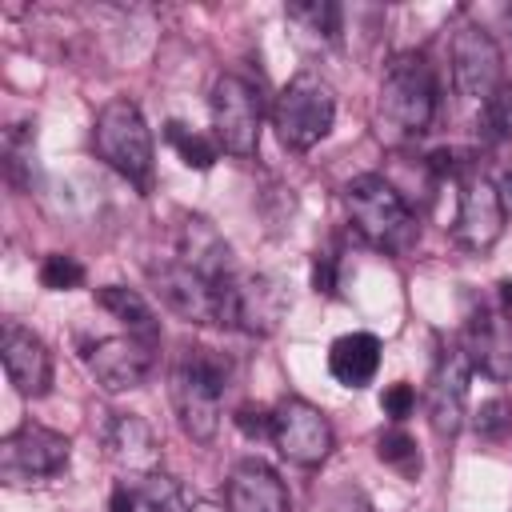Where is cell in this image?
I'll return each mask as SVG.
<instances>
[{"mask_svg":"<svg viewBox=\"0 0 512 512\" xmlns=\"http://www.w3.org/2000/svg\"><path fill=\"white\" fill-rule=\"evenodd\" d=\"M480 108H484V128H488V136L500 140V144H512V80H504Z\"/></svg>","mask_w":512,"mask_h":512,"instance_id":"cell-25","label":"cell"},{"mask_svg":"<svg viewBox=\"0 0 512 512\" xmlns=\"http://www.w3.org/2000/svg\"><path fill=\"white\" fill-rule=\"evenodd\" d=\"M148 280L156 288V296L188 324H216V328H232V312H228V284L232 280H208L196 268H188L184 260H160L148 268Z\"/></svg>","mask_w":512,"mask_h":512,"instance_id":"cell-6","label":"cell"},{"mask_svg":"<svg viewBox=\"0 0 512 512\" xmlns=\"http://www.w3.org/2000/svg\"><path fill=\"white\" fill-rule=\"evenodd\" d=\"M228 360L212 348H184L172 368V408L196 444H208L220 428V396L228 388Z\"/></svg>","mask_w":512,"mask_h":512,"instance_id":"cell-3","label":"cell"},{"mask_svg":"<svg viewBox=\"0 0 512 512\" xmlns=\"http://www.w3.org/2000/svg\"><path fill=\"white\" fill-rule=\"evenodd\" d=\"M472 428H476V436H484V440H504V436L512 432V404H508L504 396L484 400V404L476 408V416H472Z\"/></svg>","mask_w":512,"mask_h":512,"instance_id":"cell-29","label":"cell"},{"mask_svg":"<svg viewBox=\"0 0 512 512\" xmlns=\"http://www.w3.org/2000/svg\"><path fill=\"white\" fill-rule=\"evenodd\" d=\"M452 80L460 96L480 100V104L504 84V56L492 32H484L480 24H460L452 32Z\"/></svg>","mask_w":512,"mask_h":512,"instance_id":"cell-10","label":"cell"},{"mask_svg":"<svg viewBox=\"0 0 512 512\" xmlns=\"http://www.w3.org/2000/svg\"><path fill=\"white\" fill-rule=\"evenodd\" d=\"M40 284H44V288H52V292L80 288V284H84V264H80L76 256L52 252V256H44V264H40Z\"/></svg>","mask_w":512,"mask_h":512,"instance_id":"cell-26","label":"cell"},{"mask_svg":"<svg viewBox=\"0 0 512 512\" xmlns=\"http://www.w3.org/2000/svg\"><path fill=\"white\" fill-rule=\"evenodd\" d=\"M292 308L288 292L280 288L276 276L264 272H236L228 284V312H232V328L248 332V336H272L284 320V312Z\"/></svg>","mask_w":512,"mask_h":512,"instance_id":"cell-11","label":"cell"},{"mask_svg":"<svg viewBox=\"0 0 512 512\" xmlns=\"http://www.w3.org/2000/svg\"><path fill=\"white\" fill-rule=\"evenodd\" d=\"M428 168H432L436 176L464 180V176H472V172H476V160H472L468 152H456V148H436V152L428 156Z\"/></svg>","mask_w":512,"mask_h":512,"instance_id":"cell-30","label":"cell"},{"mask_svg":"<svg viewBox=\"0 0 512 512\" xmlns=\"http://www.w3.org/2000/svg\"><path fill=\"white\" fill-rule=\"evenodd\" d=\"M380 408H384V416H392V420H404V416L416 408V388H412V384H404V380L388 384V388L380 392Z\"/></svg>","mask_w":512,"mask_h":512,"instance_id":"cell-31","label":"cell"},{"mask_svg":"<svg viewBox=\"0 0 512 512\" xmlns=\"http://www.w3.org/2000/svg\"><path fill=\"white\" fill-rule=\"evenodd\" d=\"M272 444L280 448V456L288 464H300V468H316L332 456V424L328 416L300 400V396H284L276 408H272Z\"/></svg>","mask_w":512,"mask_h":512,"instance_id":"cell-9","label":"cell"},{"mask_svg":"<svg viewBox=\"0 0 512 512\" xmlns=\"http://www.w3.org/2000/svg\"><path fill=\"white\" fill-rule=\"evenodd\" d=\"M68 456H72V440L64 432L28 420L0 440V480L32 484V480L60 476L68 468Z\"/></svg>","mask_w":512,"mask_h":512,"instance_id":"cell-7","label":"cell"},{"mask_svg":"<svg viewBox=\"0 0 512 512\" xmlns=\"http://www.w3.org/2000/svg\"><path fill=\"white\" fill-rule=\"evenodd\" d=\"M380 368V340L372 332H344L328 348V372L344 388H364L372 384Z\"/></svg>","mask_w":512,"mask_h":512,"instance_id":"cell-20","label":"cell"},{"mask_svg":"<svg viewBox=\"0 0 512 512\" xmlns=\"http://www.w3.org/2000/svg\"><path fill=\"white\" fill-rule=\"evenodd\" d=\"M188 512H224V508H220V504H208V500H196Z\"/></svg>","mask_w":512,"mask_h":512,"instance_id":"cell-38","label":"cell"},{"mask_svg":"<svg viewBox=\"0 0 512 512\" xmlns=\"http://www.w3.org/2000/svg\"><path fill=\"white\" fill-rule=\"evenodd\" d=\"M496 304L504 312H512V280H500V292H496Z\"/></svg>","mask_w":512,"mask_h":512,"instance_id":"cell-36","label":"cell"},{"mask_svg":"<svg viewBox=\"0 0 512 512\" xmlns=\"http://www.w3.org/2000/svg\"><path fill=\"white\" fill-rule=\"evenodd\" d=\"M4 164H8V180L24 188L28 184L24 168H32V132H28V124L8 128V136H4Z\"/></svg>","mask_w":512,"mask_h":512,"instance_id":"cell-28","label":"cell"},{"mask_svg":"<svg viewBox=\"0 0 512 512\" xmlns=\"http://www.w3.org/2000/svg\"><path fill=\"white\" fill-rule=\"evenodd\" d=\"M376 456H380L388 468H396L400 476H408V480L420 476V448H416V440H412L404 428H388V432H380V440H376Z\"/></svg>","mask_w":512,"mask_h":512,"instance_id":"cell-23","label":"cell"},{"mask_svg":"<svg viewBox=\"0 0 512 512\" xmlns=\"http://www.w3.org/2000/svg\"><path fill=\"white\" fill-rule=\"evenodd\" d=\"M96 152L140 192H152V132L132 100H108L92 128Z\"/></svg>","mask_w":512,"mask_h":512,"instance_id":"cell-4","label":"cell"},{"mask_svg":"<svg viewBox=\"0 0 512 512\" xmlns=\"http://www.w3.org/2000/svg\"><path fill=\"white\" fill-rule=\"evenodd\" d=\"M132 512H184L176 480L160 472L140 476V484H132Z\"/></svg>","mask_w":512,"mask_h":512,"instance_id":"cell-22","label":"cell"},{"mask_svg":"<svg viewBox=\"0 0 512 512\" xmlns=\"http://www.w3.org/2000/svg\"><path fill=\"white\" fill-rule=\"evenodd\" d=\"M176 260H184L188 268H196L200 276H208V280H216V284L236 276L228 240H224L204 216H188V220L180 224V256H176Z\"/></svg>","mask_w":512,"mask_h":512,"instance_id":"cell-19","label":"cell"},{"mask_svg":"<svg viewBox=\"0 0 512 512\" xmlns=\"http://www.w3.org/2000/svg\"><path fill=\"white\" fill-rule=\"evenodd\" d=\"M112 512H132V488H116L112 492Z\"/></svg>","mask_w":512,"mask_h":512,"instance_id":"cell-35","label":"cell"},{"mask_svg":"<svg viewBox=\"0 0 512 512\" xmlns=\"http://www.w3.org/2000/svg\"><path fill=\"white\" fill-rule=\"evenodd\" d=\"M336 512H372V508H368L364 500H356V496H352V500H348V504H340Z\"/></svg>","mask_w":512,"mask_h":512,"instance_id":"cell-37","label":"cell"},{"mask_svg":"<svg viewBox=\"0 0 512 512\" xmlns=\"http://www.w3.org/2000/svg\"><path fill=\"white\" fill-rule=\"evenodd\" d=\"M96 304L104 308V312H112L132 336H140V340H160V320H156V312H152V304L136 292V288H124V284H104V288H96Z\"/></svg>","mask_w":512,"mask_h":512,"instance_id":"cell-21","label":"cell"},{"mask_svg":"<svg viewBox=\"0 0 512 512\" xmlns=\"http://www.w3.org/2000/svg\"><path fill=\"white\" fill-rule=\"evenodd\" d=\"M104 452L128 472V476H152L160 464V444L148 428V420H140L136 412H108L104 428Z\"/></svg>","mask_w":512,"mask_h":512,"instance_id":"cell-17","label":"cell"},{"mask_svg":"<svg viewBox=\"0 0 512 512\" xmlns=\"http://www.w3.org/2000/svg\"><path fill=\"white\" fill-rule=\"evenodd\" d=\"M464 352L488 380H512V312L496 300H480L464 328Z\"/></svg>","mask_w":512,"mask_h":512,"instance_id":"cell-14","label":"cell"},{"mask_svg":"<svg viewBox=\"0 0 512 512\" xmlns=\"http://www.w3.org/2000/svg\"><path fill=\"white\" fill-rule=\"evenodd\" d=\"M504 232V208H500V196H496V184L484 180L480 172L464 176L460 180V208H456V224H452V236L460 248L484 256Z\"/></svg>","mask_w":512,"mask_h":512,"instance_id":"cell-15","label":"cell"},{"mask_svg":"<svg viewBox=\"0 0 512 512\" xmlns=\"http://www.w3.org/2000/svg\"><path fill=\"white\" fill-rule=\"evenodd\" d=\"M88 372L96 376V384L104 392H128V388H140L156 364V344L152 340H140L132 332L124 336H104L88 348Z\"/></svg>","mask_w":512,"mask_h":512,"instance_id":"cell-13","label":"cell"},{"mask_svg":"<svg viewBox=\"0 0 512 512\" xmlns=\"http://www.w3.org/2000/svg\"><path fill=\"white\" fill-rule=\"evenodd\" d=\"M312 288L316 292H336V264H332V256H316L312 260Z\"/></svg>","mask_w":512,"mask_h":512,"instance_id":"cell-33","label":"cell"},{"mask_svg":"<svg viewBox=\"0 0 512 512\" xmlns=\"http://www.w3.org/2000/svg\"><path fill=\"white\" fill-rule=\"evenodd\" d=\"M260 124H264V100L256 84H248L236 72H224L212 84V128L220 148L232 156H256Z\"/></svg>","mask_w":512,"mask_h":512,"instance_id":"cell-8","label":"cell"},{"mask_svg":"<svg viewBox=\"0 0 512 512\" xmlns=\"http://www.w3.org/2000/svg\"><path fill=\"white\" fill-rule=\"evenodd\" d=\"M164 140L180 152V160L188 164V168H196V172H204V168H212L216 164V144H208L200 132H192L188 124H180V120H168L164 124Z\"/></svg>","mask_w":512,"mask_h":512,"instance_id":"cell-24","label":"cell"},{"mask_svg":"<svg viewBox=\"0 0 512 512\" xmlns=\"http://www.w3.org/2000/svg\"><path fill=\"white\" fill-rule=\"evenodd\" d=\"M288 16H292V20H304L312 32H320V36H328V40L340 32V4H332V0L288 4Z\"/></svg>","mask_w":512,"mask_h":512,"instance_id":"cell-27","label":"cell"},{"mask_svg":"<svg viewBox=\"0 0 512 512\" xmlns=\"http://www.w3.org/2000/svg\"><path fill=\"white\" fill-rule=\"evenodd\" d=\"M468 376H472V360H468L464 344H444L436 352V364H432V376H428V420H432L436 436L452 440L464 428Z\"/></svg>","mask_w":512,"mask_h":512,"instance_id":"cell-12","label":"cell"},{"mask_svg":"<svg viewBox=\"0 0 512 512\" xmlns=\"http://www.w3.org/2000/svg\"><path fill=\"white\" fill-rule=\"evenodd\" d=\"M332 120H336V96H332L328 80H320L316 72L292 76L272 108V128H276L280 144L292 152L316 148L332 132Z\"/></svg>","mask_w":512,"mask_h":512,"instance_id":"cell-5","label":"cell"},{"mask_svg":"<svg viewBox=\"0 0 512 512\" xmlns=\"http://www.w3.org/2000/svg\"><path fill=\"white\" fill-rule=\"evenodd\" d=\"M0 360H4V372L16 384L20 396L36 400L52 388V352L32 328L8 320L4 332H0Z\"/></svg>","mask_w":512,"mask_h":512,"instance_id":"cell-16","label":"cell"},{"mask_svg":"<svg viewBox=\"0 0 512 512\" xmlns=\"http://www.w3.org/2000/svg\"><path fill=\"white\" fill-rule=\"evenodd\" d=\"M496 196H500V208H504V216H512V168L496 180Z\"/></svg>","mask_w":512,"mask_h":512,"instance_id":"cell-34","label":"cell"},{"mask_svg":"<svg viewBox=\"0 0 512 512\" xmlns=\"http://www.w3.org/2000/svg\"><path fill=\"white\" fill-rule=\"evenodd\" d=\"M436 116V68L424 52H400L380 80V132L392 140H416Z\"/></svg>","mask_w":512,"mask_h":512,"instance_id":"cell-2","label":"cell"},{"mask_svg":"<svg viewBox=\"0 0 512 512\" xmlns=\"http://www.w3.org/2000/svg\"><path fill=\"white\" fill-rule=\"evenodd\" d=\"M236 428L244 436H272V412L244 404V408H236Z\"/></svg>","mask_w":512,"mask_h":512,"instance_id":"cell-32","label":"cell"},{"mask_svg":"<svg viewBox=\"0 0 512 512\" xmlns=\"http://www.w3.org/2000/svg\"><path fill=\"white\" fill-rule=\"evenodd\" d=\"M344 208H348V224L380 252L388 256H404L416 236L420 224L408 208V200L400 196V188L376 172H364L356 180H348L344 188Z\"/></svg>","mask_w":512,"mask_h":512,"instance_id":"cell-1","label":"cell"},{"mask_svg":"<svg viewBox=\"0 0 512 512\" xmlns=\"http://www.w3.org/2000/svg\"><path fill=\"white\" fill-rule=\"evenodd\" d=\"M228 512H292L284 480L264 460H240L228 476Z\"/></svg>","mask_w":512,"mask_h":512,"instance_id":"cell-18","label":"cell"}]
</instances>
